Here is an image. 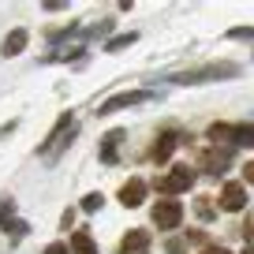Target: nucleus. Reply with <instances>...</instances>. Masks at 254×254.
Masks as SVG:
<instances>
[{"mask_svg": "<svg viewBox=\"0 0 254 254\" xmlns=\"http://www.w3.org/2000/svg\"><path fill=\"white\" fill-rule=\"evenodd\" d=\"M168 254H183V243H180V239H172V243H168Z\"/></svg>", "mask_w": 254, "mask_h": 254, "instance_id": "obj_20", "label": "nucleus"}, {"mask_svg": "<svg viewBox=\"0 0 254 254\" xmlns=\"http://www.w3.org/2000/svg\"><path fill=\"white\" fill-rule=\"evenodd\" d=\"M150 243H153V236L146 228H131L120 239V254H150Z\"/></svg>", "mask_w": 254, "mask_h": 254, "instance_id": "obj_5", "label": "nucleus"}, {"mask_svg": "<svg viewBox=\"0 0 254 254\" xmlns=\"http://www.w3.org/2000/svg\"><path fill=\"white\" fill-rule=\"evenodd\" d=\"M64 135H71V112H64V116L56 120V127H53V131H49V138H45V142H41V150H38V153H45V157H53V153H56V146L64 142Z\"/></svg>", "mask_w": 254, "mask_h": 254, "instance_id": "obj_6", "label": "nucleus"}, {"mask_svg": "<svg viewBox=\"0 0 254 254\" xmlns=\"http://www.w3.org/2000/svg\"><path fill=\"white\" fill-rule=\"evenodd\" d=\"M135 41H138V34H116V38H112V41H109L105 49H109V53H120V49L135 45Z\"/></svg>", "mask_w": 254, "mask_h": 254, "instance_id": "obj_15", "label": "nucleus"}, {"mask_svg": "<svg viewBox=\"0 0 254 254\" xmlns=\"http://www.w3.org/2000/svg\"><path fill=\"white\" fill-rule=\"evenodd\" d=\"M71 254H97V247H94V239H90V232H75L71 236Z\"/></svg>", "mask_w": 254, "mask_h": 254, "instance_id": "obj_13", "label": "nucleus"}, {"mask_svg": "<svg viewBox=\"0 0 254 254\" xmlns=\"http://www.w3.org/2000/svg\"><path fill=\"white\" fill-rule=\"evenodd\" d=\"M138 101H150V90H131V94H116V97H109V101L97 109V116H109V112L127 109V105H138Z\"/></svg>", "mask_w": 254, "mask_h": 254, "instance_id": "obj_7", "label": "nucleus"}, {"mask_svg": "<svg viewBox=\"0 0 254 254\" xmlns=\"http://www.w3.org/2000/svg\"><path fill=\"white\" fill-rule=\"evenodd\" d=\"M202 254H232V251H224V247H209V251H202Z\"/></svg>", "mask_w": 254, "mask_h": 254, "instance_id": "obj_22", "label": "nucleus"}, {"mask_svg": "<svg viewBox=\"0 0 254 254\" xmlns=\"http://www.w3.org/2000/svg\"><path fill=\"white\" fill-rule=\"evenodd\" d=\"M45 254H71V247H67V243H49Z\"/></svg>", "mask_w": 254, "mask_h": 254, "instance_id": "obj_17", "label": "nucleus"}, {"mask_svg": "<svg viewBox=\"0 0 254 254\" xmlns=\"http://www.w3.org/2000/svg\"><path fill=\"white\" fill-rule=\"evenodd\" d=\"M243 254H254V251H243Z\"/></svg>", "mask_w": 254, "mask_h": 254, "instance_id": "obj_23", "label": "nucleus"}, {"mask_svg": "<svg viewBox=\"0 0 254 254\" xmlns=\"http://www.w3.org/2000/svg\"><path fill=\"white\" fill-rule=\"evenodd\" d=\"M82 209H86V213L101 209V194H86V198H82Z\"/></svg>", "mask_w": 254, "mask_h": 254, "instance_id": "obj_16", "label": "nucleus"}, {"mask_svg": "<svg viewBox=\"0 0 254 254\" xmlns=\"http://www.w3.org/2000/svg\"><path fill=\"white\" fill-rule=\"evenodd\" d=\"M243 236L251 239V247H254V217H247V224H243Z\"/></svg>", "mask_w": 254, "mask_h": 254, "instance_id": "obj_19", "label": "nucleus"}, {"mask_svg": "<svg viewBox=\"0 0 254 254\" xmlns=\"http://www.w3.org/2000/svg\"><path fill=\"white\" fill-rule=\"evenodd\" d=\"M243 176H247V183H254V161H251V165L243 168Z\"/></svg>", "mask_w": 254, "mask_h": 254, "instance_id": "obj_21", "label": "nucleus"}, {"mask_svg": "<svg viewBox=\"0 0 254 254\" xmlns=\"http://www.w3.org/2000/svg\"><path fill=\"white\" fill-rule=\"evenodd\" d=\"M142 198H146V180H127L124 187H120V202H124L127 209H135V206H142Z\"/></svg>", "mask_w": 254, "mask_h": 254, "instance_id": "obj_9", "label": "nucleus"}, {"mask_svg": "<svg viewBox=\"0 0 254 254\" xmlns=\"http://www.w3.org/2000/svg\"><path fill=\"white\" fill-rule=\"evenodd\" d=\"M228 161H232V150H209L206 157H202V165H206V172L221 176L224 168H228Z\"/></svg>", "mask_w": 254, "mask_h": 254, "instance_id": "obj_11", "label": "nucleus"}, {"mask_svg": "<svg viewBox=\"0 0 254 254\" xmlns=\"http://www.w3.org/2000/svg\"><path fill=\"white\" fill-rule=\"evenodd\" d=\"M180 221H183V206L176 198H157V206H153V224H157L161 232H172V228H180Z\"/></svg>", "mask_w": 254, "mask_h": 254, "instance_id": "obj_2", "label": "nucleus"}, {"mask_svg": "<svg viewBox=\"0 0 254 254\" xmlns=\"http://www.w3.org/2000/svg\"><path fill=\"white\" fill-rule=\"evenodd\" d=\"M243 206H247V190H243V183H224V190H221V209H228V213H239Z\"/></svg>", "mask_w": 254, "mask_h": 254, "instance_id": "obj_8", "label": "nucleus"}, {"mask_svg": "<svg viewBox=\"0 0 254 254\" xmlns=\"http://www.w3.org/2000/svg\"><path fill=\"white\" fill-rule=\"evenodd\" d=\"M232 75H239L236 64H206V67H198V71L176 75V82H209V79H232Z\"/></svg>", "mask_w": 254, "mask_h": 254, "instance_id": "obj_3", "label": "nucleus"}, {"mask_svg": "<svg viewBox=\"0 0 254 254\" xmlns=\"http://www.w3.org/2000/svg\"><path fill=\"white\" fill-rule=\"evenodd\" d=\"M209 138H213V142L228 138V142H236V146H254V124H213L209 127Z\"/></svg>", "mask_w": 254, "mask_h": 254, "instance_id": "obj_1", "label": "nucleus"}, {"mask_svg": "<svg viewBox=\"0 0 254 254\" xmlns=\"http://www.w3.org/2000/svg\"><path fill=\"white\" fill-rule=\"evenodd\" d=\"M190 183H194V168L180 165V168H172L168 176L157 180V190H161V194H180V190H187Z\"/></svg>", "mask_w": 254, "mask_h": 254, "instance_id": "obj_4", "label": "nucleus"}, {"mask_svg": "<svg viewBox=\"0 0 254 254\" xmlns=\"http://www.w3.org/2000/svg\"><path fill=\"white\" fill-rule=\"evenodd\" d=\"M176 146H180V135H172V131H165V135H161L157 142H153V153H150V157L157 161V165H165V161L172 157V150H176Z\"/></svg>", "mask_w": 254, "mask_h": 254, "instance_id": "obj_10", "label": "nucleus"}, {"mask_svg": "<svg viewBox=\"0 0 254 254\" xmlns=\"http://www.w3.org/2000/svg\"><path fill=\"white\" fill-rule=\"evenodd\" d=\"M194 209H198V217H206V221H209V217H213V206H209V202H198V206H194Z\"/></svg>", "mask_w": 254, "mask_h": 254, "instance_id": "obj_18", "label": "nucleus"}, {"mask_svg": "<svg viewBox=\"0 0 254 254\" xmlns=\"http://www.w3.org/2000/svg\"><path fill=\"white\" fill-rule=\"evenodd\" d=\"M124 138V131H109L105 135V146H101V161H116V142Z\"/></svg>", "mask_w": 254, "mask_h": 254, "instance_id": "obj_14", "label": "nucleus"}, {"mask_svg": "<svg viewBox=\"0 0 254 254\" xmlns=\"http://www.w3.org/2000/svg\"><path fill=\"white\" fill-rule=\"evenodd\" d=\"M26 41H30V34L19 26V30H11L8 38H4V49H0V53H4V56H19V53L26 49Z\"/></svg>", "mask_w": 254, "mask_h": 254, "instance_id": "obj_12", "label": "nucleus"}]
</instances>
